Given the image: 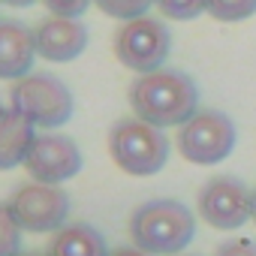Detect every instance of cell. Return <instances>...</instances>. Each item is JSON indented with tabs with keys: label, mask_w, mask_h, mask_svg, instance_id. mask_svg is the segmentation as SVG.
<instances>
[{
	"label": "cell",
	"mask_w": 256,
	"mask_h": 256,
	"mask_svg": "<svg viewBox=\"0 0 256 256\" xmlns=\"http://www.w3.org/2000/svg\"><path fill=\"white\" fill-rule=\"evenodd\" d=\"M130 108L139 120L154 124L160 130L166 126H184L199 112V88L184 70H154L139 76L126 90Z\"/></svg>",
	"instance_id": "6da1fadb"
},
{
	"label": "cell",
	"mask_w": 256,
	"mask_h": 256,
	"mask_svg": "<svg viewBox=\"0 0 256 256\" xmlns=\"http://www.w3.org/2000/svg\"><path fill=\"white\" fill-rule=\"evenodd\" d=\"M130 238L148 256H178L196 238V217L178 199H148L130 214Z\"/></svg>",
	"instance_id": "7a4b0ae2"
},
{
	"label": "cell",
	"mask_w": 256,
	"mask_h": 256,
	"mask_svg": "<svg viewBox=\"0 0 256 256\" xmlns=\"http://www.w3.org/2000/svg\"><path fill=\"white\" fill-rule=\"evenodd\" d=\"M108 154L114 166L133 178L157 175L169 160V136L139 118H120L108 133Z\"/></svg>",
	"instance_id": "3957f363"
},
{
	"label": "cell",
	"mask_w": 256,
	"mask_h": 256,
	"mask_svg": "<svg viewBox=\"0 0 256 256\" xmlns=\"http://www.w3.org/2000/svg\"><path fill=\"white\" fill-rule=\"evenodd\" d=\"M10 108L22 114L24 120H30L36 130H58V126H64L72 118L76 100L64 78L52 72H30L12 82Z\"/></svg>",
	"instance_id": "277c9868"
},
{
	"label": "cell",
	"mask_w": 256,
	"mask_h": 256,
	"mask_svg": "<svg viewBox=\"0 0 256 256\" xmlns=\"http://www.w3.org/2000/svg\"><path fill=\"white\" fill-rule=\"evenodd\" d=\"M178 151L187 163L214 166L235 148V124L226 112L199 108L184 126H178Z\"/></svg>",
	"instance_id": "5b68a950"
},
{
	"label": "cell",
	"mask_w": 256,
	"mask_h": 256,
	"mask_svg": "<svg viewBox=\"0 0 256 256\" xmlns=\"http://www.w3.org/2000/svg\"><path fill=\"white\" fill-rule=\"evenodd\" d=\"M172 52V34L166 22L142 16L133 22H124L120 30L114 34V58L139 76L163 70Z\"/></svg>",
	"instance_id": "8992f818"
},
{
	"label": "cell",
	"mask_w": 256,
	"mask_h": 256,
	"mask_svg": "<svg viewBox=\"0 0 256 256\" xmlns=\"http://www.w3.org/2000/svg\"><path fill=\"white\" fill-rule=\"evenodd\" d=\"M6 205L16 223L34 235H42V232L54 235L58 229L66 226V217H70V196L60 184H40V181L22 184L10 193Z\"/></svg>",
	"instance_id": "52a82bcc"
},
{
	"label": "cell",
	"mask_w": 256,
	"mask_h": 256,
	"mask_svg": "<svg viewBox=\"0 0 256 256\" xmlns=\"http://www.w3.org/2000/svg\"><path fill=\"white\" fill-rule=\"evenodd\" d=\"M196 211L208 226L220 232H235L247 220H253V190L235 175H217L202 184L196 196Z\"/></svg>",
	"instance_id": "ba28073f"
},
{
	"label": "cell",
	"mask_w": 256,
	"mask_h": 256,
	"mask_svg": "<svg viewBox=\"0 0 256 256\" xmlns=\"http://www.w3.org/2000/svg\"><path fill=\"white\" fill-rule=\"evenodd\" d=\"M82 151L78 145L64 136V133H36L28 157H24V169L34 181L40 184H64L70 178H76L82 172Z\"/></svg>",
	"instance_id": "9c48e42d"
},
{
	"label": "cell",
	"mask_w": 256,
	"mask_h": 256,
	"mask_svg": "<svg viewBox=\"0 0 256 256\" xmlns=\"http://www.w3.org/2000/svg\"><path fill=\"white\" fill-rule=\"evenodd\" d=\"M34 42H36V54L42 60L52 64H70L76 58H82V52L90 42V34L84 28L82 18H60V16H48L34 28Z\"/></svg>",
	"instance_id": "30bf717a"
},
{
	"label": "cell",
	"mask_w": 256,
	"mask_h": 256,
	"mask_svg": "<svg viewBox=\"0 0 256 256\" xmlns=\"http://www.w3.org/2000/svg\"><path fill=\"white\" fill-rule=\"evenodd\" d=\"M36 42L22 22H0V82H18L34 72Z\"/></svg>",
	"instance_id": "8fae6325"
},
{
	"label": "cell",
	"mask_w": 256,
	"mask_h": 256,
	"mask_svg": "<svg viewBox=\"0 0 256 256\" xmlns=\"http://www.w3.org/2000/svg\"><path fill=\"white\" fill-rule=\"evenodd\" d=\"M46 256H112L106 238L90 223H66L46 247Z\"/></svg>",
	"instance_id": "7c38bea8"
},
{
	"label": "cell",
	"mask_w": 256,
	"mask_h": 256,
	"mask_svg": "<svg viewBox=\"0 0 256 256\" xmlns=\"http://www.w3.org/2000/svg\"><path fill=\"white\" fill-rule=\"evenodd\" d=\"M34 139H36V126L30 120H24L22 114H16L12 108H10V114L0 118V172L24 166V157H28Z\"/></svg>",
	"instance_id": "4fadbf2b"
},
{
	"label": "cell",
	"mask_w": 256,
	"mask_h": 256,
	"mask_svg": "<svg viewBox=\"0 0 256 256\" xmlns=\"http://www.w3.org/2000/svg\"><path fill=\"white\" fill-rule=\"evenodd\" d=\"M94 4H96L108 18H118V22H133V18L148 16V10L157 4V0H94Z\"/></svg>",
	"instance_id": "5bb4252c"
},
{
	"label": "cell",
	"mask_w": 256,
	"mask_h": 256,
	"mask_svg": "<svg viewBox=\"0 0 256 256\" xmlns=\"http://www.w3.org/2000/svg\"><path fill=\"white\" fill-rule=\"evenodd\" d=\"M22 226L6 202H0V256H22Z\"/></svg>",
	"instance_id": "9a60e30c"
},
{
	"label": "cell",
	"mask_w": 256,
	"mask_h": 256,
	"mask_svg": "<svg viewBox=\"0 0 256 256\" xmlns=\"http://www.w3.org/2000/svg\"><path fill=\"white\" fill-rule=\"evenodd\" d=\"M256 12V0H208V16L217 22H244Z\"/></svg>",
	"instance_id": "2e32d148"
},
{
	"label": "cell",
	"mask_w": 256,
	"mask_h": 256,
	"mask_svg": "<svg viewBox=\"0 0 256 256\" xmlns=\"http://www.w3.org/2000/svg\"><path fill=\"white\" fill-rule=\"evenodd\" d=\"M157 6L172 22H193L208 12V0H157Z\"/></svg>",
	"instance_id": "e0dca14e"
},
{
	"label": "cell",
	"mask_w": 256,
	"mask_h": 256,
	"mask_svg": "<svg viewBox=\"0 0 256 256\" xmlns=\"http://www.w3.org/2000/svg\"><path fill=\"white\" fill-rule=\"evenodd\" d=\"M40 4H42L52 16H60V18H82L94 0H40Z\"/></svg>",
	"instance_id": "ac0fdd59"
},
{
	"label": "cell",
	"mask_w": 256,
	"mask_h": 256,
	"mask_svg": "<svg viewBox=\"0 0 256 256\" xmlns=\"http://www.w3.org/2000/svg\"><path fill=\"white\" fill-rule=\"evenodd\" d=\"M214 256H256V241L250 238H226L217 244Z\"/></svg>",
	"instance_id": "d6986e66"
},
{
	"label": "cell",
	"mask_w": 256,
	"mask_h": 256,
	"mask_svg": "<svg viewBox=\"0 0 256 256\" xmlns=\"http://www.w3.org/2000/svg\"><path fill=\"white\" fill-rule=\"evenodd\" d=\"M112 256H148V253H142L139 247H118L112 250Z\"/></svg>",
	"instance_id": "ffe728a7"
},
{
	"label": "cell",
	"mask_w": 256,
	"mask_h": 256,
	"mask_svg": "<svg viewBox=\"0 0 256 256\" xmlns=\"http://www.w3.org/2000/svg\"><path fill=\"white\" fill-rule=\"evenodd\" d=\"M4 6H16V10H24V6H34V4H40V0H0Z\"/></svg>",
	"instance_id": "44dd1931"
},
{
	"label": "cell",
	"mask_w": 256,
	"mask_h": 256,
	"mask_svg": "<svg viewBox=\"0 0 256 256\" xmlns=\"http://www.w3.org/2000/svg\"><path fill=\"white\" fill-rule=\"evenodd\" d=\"M22 256H46V253H40V250H28V253H22Z\"/></svg>",
	"instance_id": "7402d4cb"
},
{
	"label": "cell",
	"mask_w": 256,
	"mask_h": 256,
	"mask_svg": "<svg viewBox=\"0 0 256 256\" xmlns=\"http://www.w3.org/2000/svg\"><path fill=\"white\" fill-rule=\"evenodd\" d=\"M253 220H256V187H253Z\"/></svg>",
	"instance_id": "603a6c76"
},
{
	"label": "cell",
	"mask_w": 256,
	"mask_h": 256,
	"mask_svg": "<svg viewBox=\"0 0 256 256\" xmlns=\"http://www.w3.org/2000/svg\"><path fill=\"white\" fill-rule=\"evenodd\" d=\"M4 114H10V108H6L4 102H0V118H4Z\"/></svg>",
	"instance_id": "cb8c5ba5"
},
{
	"label": "cell",
	"mask_w": 256,
	"mask_h": 256,
	"mask_svg": "<svg viewBox=\"0 0 256 256\" xmlns=\"http://www.w3.org/2000/svg\"><path fill=\"white\" fill-rule=\"evenodd\" d=\"M187 256H193V253H187Z\"/></svg>",
	"instance_id": "d4e9b609"
}]
</instances>
